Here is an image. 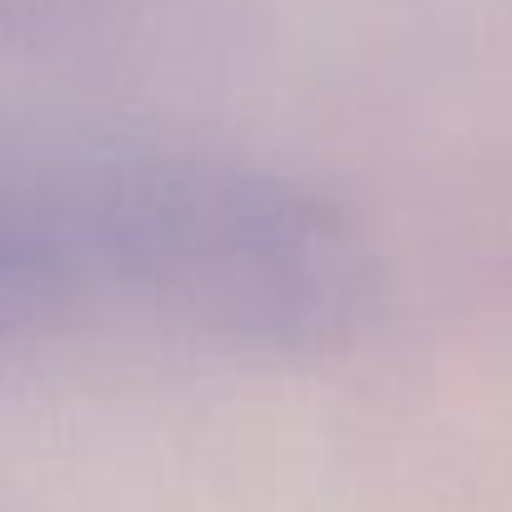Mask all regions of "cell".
Wrapping results in <instances>:
<instances>
[{
  "label": "cell",
  "instance_id": "cell-1",
  "mask_svg": "<svg viewBox=\"0 0 512 512\" xmlns=\"http://www.w3.org/2000/svg\"><path fill=\"white\" fill-rule=\"evenodd\" d=\"M96 221L126 272L236 332L327 337L362 297L347 226L272 181L146 166L96 196Z\"/></svg>",
  "mask_w": 512,
  "mask_h": 512
}]
</instances>
